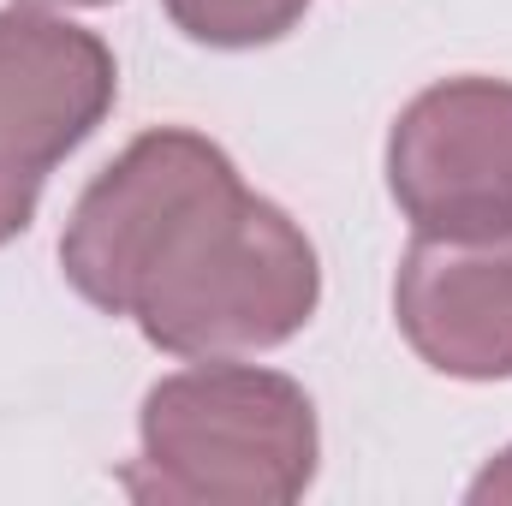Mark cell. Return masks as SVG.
<instances>
[{
  "label": "cell",
  "instance_id": "obj_1",
  "mask_svg": "<svg viewBox=\"0 0 512 506\" xmlns=\"http://www.w3.org/2000/svg\"><path fill=\"white\" fill-rule=\"evenodd\" d=\"M322 292L310 239L239 179L203 197L137 280L131 316L173 358H239L292 340Z\"/></svg>",
  "mask_w": 512,
  "mask_h": 506
},
{
  "label": "cell",
  "instance_id": "obj_2",
  "mask_svg": "<svg viewBox=\"0 0 512 506\" xmlns=\"http://www.w3.org/2000/svg\"><path fill=\"white\" fill-rule=\"evenodd\" d=\"M143 453L120 471L131 501L286 506L316 477V411L298 381L209 358L143 399Z\"/></svg>",
  "mask_w": 512,
  "mask_h": 506
},
{
  "label": "cell",
  "instance_id": "obj_3",
  "mask_svg": "<svg viewBox=\"0 0 512 506\" xmlns=\"http://www.w3.org/2000/svg\"><path fill=\"white\" fill-rule=\"evenodd\" d=\"M387 185L429 239L512 233V84L447 78L423 90L393 120Z\"/></svg>",
  "mask_w": 512,
  "mask_h": 506
},
{
  "label": "cell",
  "instance_id": "obj_4",
  "mask_svg": "<svg viewBox=\"0 0 512 506\" xmlns=\"http://www.w3.org/2000/svg\"><path fill=\"white\" fill-rule=\"evenodd\" d=\"M233 161L197 137V131H143L114 167L90 179L78 197L66 239H60V268L66 280L108 316H131L137 280L167 245V233L221 185H233Z\"/></svg>",
  "mask_w": 512,
  "mask_h": 506
},
{
  "label": "cell",
  "instance_id": "obj_5",
  "mask_svg": "<svg viewBox=\"0 0 512 506\" xmlns=\"http://www.w3.org/2000/svg\"><path fill=\"white\" fill-rule=\"evenodd\" d=\"M120 66L108 42L42 6L0 12V167L48 173L108 120Z\"/></svg>",
  "mask_w": 512,
  "mask_h": 506
},
{
  "label": "cell",
  "instance_id": "obj_6",
  "mask_svg": "<svg viewBox=\"0 0 512 506\" xmlns=\"http://www.w3.org/2000/svg\"><path fill=\"white\" fill-rule=\"evenodd\" d=\"M399 334L411 352L459 381L512 376V233L495 239H429L399 262L393 286Z\"/></svg>",
  "mask_w": 512,
  "mask_h": 506
},
{
  "label": "cell",
  "instance_id": "obj_7",
  "mask_svg": "<svg viewBox=\"0 0 512 506\" xmlns=\"http://www.w3.org/2000/svg\"><path fill=\"white\" fill-rule=\"evenodd\" d=\"M167 18L191 36V42H209V48H262V42H280L310 0H161Z\"/></svg>",
  "mask_w": 512,
  "mask_h": 506
},
{
  "label": "cell",
  "instance_id": "obj_8",
  "mask_svg": "<svg viewBox=\"0 0 512 506\" xmlns=\"http://www.w3.org/2000/svg\"><path fill=\"white\" fill-rule=\"evenodd\" d=\"M36 197H42V173H18V167H0V245L18 239L36 215Z\"/></svg>",
  "mask_w": 512,
  "mask_h": 506
},
{
  "label": "cell",
  "instance_id": "obj_9",
  "mask_svg": "<svg viewBox=\"0 0 512 506\" xmlns=\"http://www.w3.org/2000/svg\"><path fill=\"white\" fill-rule=\"evenodd\" d=\"M471 501H477V506L512 501V447L495 459V465H489V471H483V477H477V483H471Z\"/></svg>",
  "mask_w": 512,
  "mask_h": 506
},
{
  "label": "cell",
  "instance_id": "obj_10",
  "mask_svg": "<svg viewBox=\"0 0 512 506\" xmlns=\"http://www.w3.org/2000/svg\"><path fill=\"white\" fill-rule=\"evenodd\" d=\"M30 6H108V0H30Z\"/></svg>",
  "mask_w": 512,
  "mask_h": 506
}]
</instances>
